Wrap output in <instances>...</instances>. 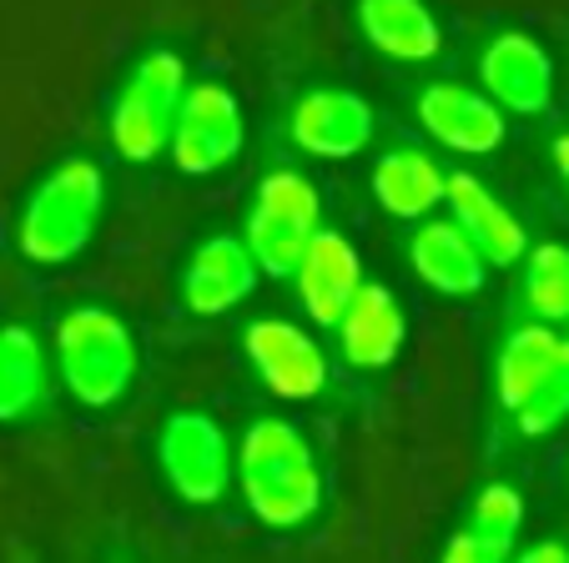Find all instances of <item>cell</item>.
<instances>
[{
	"instance_id": "6da1fadb",
	"label": "cell",
	"mask_w": 569,
	"mask_h": 563,
	"mask_svg": "<svg viewBox=\"0 0 569 563\" xmlns=\"http://www.w3.org/2000/svg\"><path fill=\"white\" fill-rule=\"evenodd\" d=\"M242 499L268 529H302L322 503V473L308 438L282 418H258L237 453Z\"/></svg>"
},
{
	"instance_id": "7a4b0ae2",
	"label": "cell",
	"mask_w": 569,
	"mask_h": 563,
	"mask_svg": "<svg viewBox=\"0 0 569 563\" xmlns=\"http://www.w3.org/2000/svg\"><path fill=\"white\" fill-rule=\"evenodd\" d=\"M101 207H107V177H101L97 161L87 157L56 161L21 212V232H16L21 257L36 267L76 262L97 237Z\"/></svg>"
},
{
	"instance_id": "3957f363",
	"label": "cell",
	"mask_w": 569,
	"mask_h": 563,
	"mask_svg": "<svg viewBox=\"0 0 569 563\" xmlns=\"http://www.w3.org/2000/svg\"><path fill=\"white\" fill-rule=\"evenodd\" d=\"M56 368L76 403L111 408L131 393L141 368L137 332L107 308H76L56 328Z\"/></svg>"
},
{
	"instance_id": "277c9868",
	"label": "cell",
	"mask_w": 569,
	"mask_h": 563,
	"mask_svg": "<svg viewBox=\"0 0 569 563\" xmlns=\"http://www.w3.org/2000/svg\"><path fill=\"white\" fill-rule=\"evenodd\" d=\"M187 91H192V81H187V61L177 51L141 56L131 66V76L121 81L117 101H111V147H117V157L131 161V167L167 157Z\"/></svg>"
},
{
	"instance_id": "5b68a950",
	"label": "cell",
	"mask_w": 569,
	"mask_h": 563,
	"mask_svg": "<svg viewBox=\"0 0 569 563\" xmlns=\"http://www.w3.org/2000/svg\"><path fill=\"white\" fill-rule=\"evenodd\" d=\"M322 232V202L302 171H268L248 212V247L268 277H292Z\"/></svg>"
},
{
	"instance_id": "8992f818",
	"label": "cell",
	"mask_w": 569,
	"mask_h": 563,
	"mask_svg": "<svg viewBox=\"0 0 569 563\" xmlns=\"http://www.w3.org/2000/svg\"><path fill=\"white\" fill-rule=\"evenodd\" d=\"M161 479L182 503H217L237 479V458L227 433L207 413H172L157 433Z\"/></svg>"
},
{
	"instance_id": "52a82bcc",
	"label": "cell",
	"mask_w": 569,
	"mask_h": 563,
	"mask_svg": "<svg viewBox=\"0 0 569 563\" xmlns=\"http://www.w3.org/2000/svg\"><path fill=\"white\" fill-rule=\"evenodd\" d=\"M242 141H248L242 101L222 81H197L182 101V117H177L172 151L167 157L187 177H212V171L232 167L242 157Z\"/></svg>"
},
{
	"instance_id": "ba28073f",
	"label": "cell",
	"mask_w": 569,
	"mask_h": 563,
	"mask_svg": "<svg viewBox=\"0 0 569 563\" xmlns=\"http://www.w3.org/2000/svg\"><path fill=\"white\" fill-rule=\"evenodd\" d=\"M242 352H248L252 372L262 378L272 398L288 403H312L328 393V358L312 342V332H302L298 322L282 318H258L242 332Z\"/></svg>"
},
{
	"instance_id": "9c48e42d",
	"label": "cell",
	"mask_w": 569,
	"mask_h": 563,
	"mask_svg": "<svg viewBox=\"0 0 569 563\" xmlns=\"http://www.w3.org/2000/svg\"><path fill=\"white\" fill-rule=\"evenodd\" d=\"M419 121L443 151H459V157H489V151L505 147V107L489 91H473V86H423Z\"/></svg>"
},
{
	"instance_id": "30bf717a",
	"label": "cell",
	"mask_w": 569,
	"mask_h": 563,
	"mask_svg": "<svg viewBox=\"0 0 569 563\" xmlns=\"http://www.w3.org/2000/svg\"><path fill=\"white\" fill-rule=\"evenodd\" d=\"M258 277H262V267H258V257H252L248 237L217 232V237H207L192 252V262H187L182 302L197 318H222V312L242 308V302L258 292Z\"/></svg>"
},
{
	"instance_id": "8fae6325",
	"label": "cell",
	"mask_w": 569,
	"mask_h": 563,
	"mask_svg": "<svg viewBox=\"0 0 569 563\" xmlns=\"http://www.w3.org/2000/svg\"><path fill=\"white\" fill-rule=\"evenodd\" d=\"M479 81L483 91L505 111L519 117H539L555 101V61L549 51L525 31H499L479 56Z\"/></svg>"
},
{
	"instance_id": "7c38bea8",
	"label": "cell",
	"mask_w": 569,
	"mask_h": 563,
	"mask_svg": "<svg viewBox=\"0 0 569 563\" xmlns=\"http://www.w3.org/2000/svg\"><path fill=\"white\" fill-rule=\"evenodd\" d=\"M378 117L358 91H343V86H322V91H308V97L292 107V141H298L308 157L322 161H348L373 141Z\"/></svg>"
},
{
	"instance_id": "4fadbf2b",
	"label": "cell",
	"mask_w": 569,
	"mask_h": 563,
	"mask_svg": "<svg viewBox=\"0 0 569 563\" xmlns=\"http://www.w3.org/2000/svg\"><path fill=\"white\" fill-rule=\"evenodd\" d=\"M292 282H298V302L302 312H308L312 322H322V328H338L343 322V312L353 308V298L363 292V262H358L353 242H348L343 232H333V227H322L318 237H312L308 257L298 262V272H292Z\"/></svg>"
},
{
	"instance_id": "5bb4252c",
	"label": "cell",
	"mask_w": 569,
	"mask_h": 563,
	"mask_svg": "<svg viewBox=\"0 0 569 563\" xmlns=\"http://www.w3.org/2000/svg\"><path fill=\"white\" fill-rule=\"evenodd\" d=\"M338 352L348 368L358 372H383L398 362L403 342H409V312L383 282H363V292L353 298V308L338 322Z\"/></svg>"
},
{
	"instance_id": "9a60e30c",
	"label": "cell",
	"mask_w": 569,
	"mask_h": 563,
	"mask_svg": "<svg viewBox=\"0 0 569 563\" xmlns=\"http://www.w3.org/2000/svg\"><path fill=\"white\" fill-rule=\"evenodd\" d=\"M443 202H449V217L469 232V242L479 247L489 267H515V262L529 257V237H525V227H519V217L509 212L479 177L453 171Z\"/></svg>"
},
{
	"instance_id": "2e32d148",
	"label": "cell",
	"mask_w": 569,
	"mask_h": 563,
	"mask_svg": "<svg viewBox=\"0 0 569 563\" xmlns=\"http://www.w3.org/2000/svg\"><path fill=\"white\" fill-rule=\"evenodd\" d=\"M565 362H569V338L559 328H549V322H525V328H515L495 362L499 403H505L509 413H519Z\"/></svg>"
},
{
	"instance_id": "e0dca14e",
	"label": "cell",
	"mask_w": 569,
	"mask_h": 563,
	"mask_svg": "<svg viewBox=\"0 0 569 563\" xmlns=\"http://www.w3.org/2000/svg\"><path fill=\"white\" fill-rule=\"evenodd\" d=\"M409 262H413V272H419V282H429L443 298H473V292L483 288V272H489L483 252L469 242V232H463L453 217L423 222L419 232H413Z\"/></svg>"
},
{
	"instance_id": "ac0fdd59",
	"label": "cell",
	"mask_w": 569,
	"mask_h": 563,
	"mask_svg": "<svg viewBox=\"0 0 569 563\" xmlns=\"http://www.w3.org/2000/svg\"><path fill=\"white\" fill-rule=\"evenodd\" d=\"M519 529H525V499L509 483H489L469 503V519L449 539L439 563H509L515 559Z\"/></svg>"
},
{
	"instance_id": "d6986e66",
	"label": "cell",
	"mask_w": 569,
	"mask_h": 563,
	"mask_svg": "<svg viewBox=\"0 0 569 563\" xmlns=\"http://www.w3.org/2000/svg\"><path fill=\"white\" fill-rule=\"evenodd\" d=\"M358 31L388 61H433L443 31L423 0H358Z\"/></svg>"
},
{
	"instance_id": "ffe728a7",
	"label": "cell",
	"mask_w": 569,
	"mask_h": 563,
	"mask_svg": "<svg viewBox=\"0 0 569 563\" xmlns=\"http://www.w3.org/2000/svg\"><path fill=\"white\" fill-rule=\"evenodd\" d=\"M443 192H449V177H443V167L429 157V151L393 147L378 157L373 197L388 217H398V222H423V217L443 202Z\"/></svg>"
},
{
	"instance_id": "44dd1931",
	"label": "cell",
	"mask_w": 569,
	"mask_h": 563,
	"mask_svg": "<svg viewBox=\"0 0 569 563\" xmlns=\"http://www.w3.org/2000/svg\"><path fill=\"white\" fill-rule=\"evenodd\" d=\"M51 393V362L31 328H0V423H21Z\"/></svg>"
},
{
	"instance_id": "7402d4cb",
	"label": "cell",
	"mask_w": 569,
	"mask_h": 563,
	"mask_svg": "<svg viewBox=\"0 0 569 563\" xmlns=\"http://www.w3.org/2000/svg\"><path fill=\"white\" fill-rule=\"evenodd\" d=\"M525 308L535 322H569V247L539 242L525 257Z\"/></svg>"
},
{
	"instance_id": "603a6c76",
	"label": "cell",
	"mask_w": 569,
	"mask_h": 563,
	"mask_svg": "<svg viewBox=\"0 0 569 563\" xmlns=\"http://www.w3.org/2000/svg\"><path fill=\"white\" fill-rule=\"evenodd\" d=\"M509 563H569V549L559 539H539V543H529L525 553H515Z\"/></svg>"
},
{
	"instance_id": "cb8c5ba5",
	"label": "cell",
	"mask_w": 569,
	"mask_h": 563,
	"mask_svg": "<svg viewBox=\"0 0 569 563\" xmlns=\"http://www.w3.org/2000/svg\"><path fill=\"white\" fill-rule=\"evenodd\" d=\"M555 171H559V181H565V192H569V131L555 141Z\"/></svg>"
}]
</instances>
